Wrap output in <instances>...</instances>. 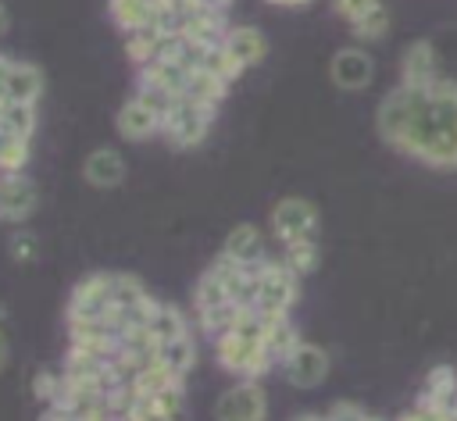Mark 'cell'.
<instances>
[{
    "instance_id": "obj_31",
    "label": "cell",
    "mask_w": 457,
    "mask_h": 421,
    "mask_svg": "<svg viewBox=\"0 0 457 421\" xmlns=\"http://www.w3.org/2000/svg\"><path fill=\"white\" fill-rule=\"evenodd\" d=\"M4 121H7L18 136L32 139V136H36V125H39V107H36V103H11L7 114H4Z\"/></svg>"
},
{
    "instance_id": "obj_17",
    "label": "cell",
    "mask_w": 457,
    "mask_h": 421,
    "mask_svg": "<svg viewBox=\"0 0 457 421\" xmlns=\"http://www.w3.org/2000/svg\"><path fill=\"white\" fill-rule=\"evenodd\" d=\"M171 46H175V39L164 36L161 29H154V25H143V29L125 36V57L136 64V71L154 64V61H161V57H168Z\"/></svg>"
},
{
    "instance_id": "obj_3",
    "label": "cell",
    "mask_w": 457,
    "mask_h": 421,
    "mask_svg": "<svg viewBox=\"0 0 457 421\" xmlns=\"http://www.w3.org/2000/svg\"><path fill=\"white\" fill-rule=\"evenodd\" d=\"M296 300H300V275L293 268H286L282 257H268L257 268V300H253V310L264 314V318L293 314Z\"/></svg>"
},
{
    "instance_id": "obj_23",
    "label": "cell",
    "mask_w": 457,
    "mask_h": 421,
    "mask_svg": "<svg viewBox=\"0 0 457 421\" xmlns=\"http://www.w3.org/2000/svg\"><path fill=\"white\" fill-rule=\"evenodd\" d=\"M107 14H111L114 29H118L121 36H129V32L150 25V18H154V0H107Z\"/></svg>"
},
{
    "instance_id": "obj_2",
    "label": "cell",
    "mask_w": 457,
    "mask_h": 421,
    "mask_svg": "<svg viewBox=\"0 0 457 421\" xmlns=\"http://www.w3.org/2000/svg\"><path fill=\"white\" fill-rule=\"evenodd\" d=\"M214 350V360L225 375L232 378H250V382H261L268 371H275L278 364L271 360L268 346H264V318L253 310V307H243L239 321L218 335L211 343Z\"/></svg>"
},
{
    "instance_id": "obj_14",
    "label": "cell",
    "mask_w": 457,
    "mask_h": 421,
    "mask_svg": "<svg viewBox=\"0 0 457 421\" xmlns=\"http://www.w3.org/2000/svg\"><path fill=\"white\" fill-rule=\"evenodd\" d=\"M221 46L239 64V71H250V68H257L268 57V36L257 25H228Z\"/></svg>"
},
{
    "instance_id": "obj_36",
    "label": "cell",
    "mask_w": 457,
    "mask_h": 421,
    "mask_svg": "<svg viewBox=\"0 0 457 421\" xmlns=\"http://www.w3.org/2000/svg\"><path fill=\"white\" fill-rule=\"evenodd\" d=\"M200 4H204V7H211V11H221V14L232 7V0H200Z\"/></svg>"
},
{
    "instance_id": "obj_8",
    "label": "cell",
    "mask_w": 457,
    "mask_h": 421,
    "mask_svg": "<svg viewBox=\"0 0 457 421\" xmlns=\"http://www.w3.org/2000/svg\"><path fill=\"white\" fill-rule=\"evenodd\" d=\"M278 371H282V378H286L289 385H296V389H314V385H321V382L328 378L332 357H328L325 346L303 339V343L278 364Z\"/></svg>"
},
{
    "instance_id": "obj_30",
    "label": "cell",
    "mask_w": 457,
    "mask_h": 421,
    "mask_svg": "<svg viewBox=\"0 0 457 421\" xmlns=\"http://www.w3.org/2000/svg\"><path fill=\"white\" fill-rule=\"evenodd\" d=\"M7 253L14 264H32L39 257V235L32 228H14L7 239Z\"/></svg>"
},
{
    "instance_id": "obj_27",
    "label": "cell",
    "mask_w": 457,
    "mask_h": 421,
    "mask_svg": "<svg viewBox=\"0 0 457 421\" xmlns=\"http://www.w3.org/2000/svg\"><path fill=\"white\" fill-rule=\"evenodd\" d=\"M239 314H243V307H239V303H221V307L200 310V314H193V318H196V328L214 343L218 335H225V332L239 321Z\"/></svg>"
},
{
    "instance_id": "obj_19",
    "label": "cell",
    "mask_w": 457,
    "mask_h": 421,
    "mask_svg": "<svg viewBox=\"0 0 457 421\" xmlns=\"http://www.w3.org/2000/svg\"><path fill=\"white\" fill-rule=\"evenodd\" d=\"M264 318V314H261ZM303 343V335H300V328L293 325V318L289 314H275V318H264V346H268V353H271V360L275 364H282L296 346Z\"/></svg>"
},
{
    "instance_id": "obj_4",
    "label": "cell",
    "mask_w": 457,
    "mask_h": 421,
    "mask_svg": "<svg viewBox=\"0 0 457 421\" xmlns=\"http://www.w3.org/2000/svg\"><path fill=\"white\" fill-rule=\"evenodd\" d=\"M268 221H271V235L278 239V246L300 243V239H318V228H321V214L307 196L275 200Z\"/></svg>"
},
{
    "instance_id": "obj_42",
    "label": "cell",
    "mask_w": 457,
    "mask_h": 421,
    "mask_svg": "<svg viewBox=\"0 0 457 421\" xmlns=\"http://www.w3.org/2000/svg\"><path fill=\"white\" fill-rule=\"evenodd\" d=\"M453 417H457V396H453Z\"/></svg>"
},
{
    "instance_id": "obj_13",
    "label": "cell",
    "mask_w": 457,
    "mask_h": 421,
    "mask_svg": "<svg viewBox=\"0 0 457 421\" xmlns=\"http://www.w3.org/2000/svg\"><path fill=\"white\" fill-rule=\"evenodd\" d=\"M439 57H436V46L428 39H414L403 57H400V82L403 86H414V89H428L432 82H439Z\"/></svg>"
},
{
    "instance_id": "obj_10",
    "label": "cell",
    "mask_w": 457,
    "mask_h": 421,
    "mask_svg": "<svg viewBox=\"0 0 457 421\" xmlns=\"http://www.w3.org/2000/svg\"><path fill=\"white\" fill-rule=\"evenodd\" d=\"M39 210V186L25 171L0 175V221L21 225Z\"/></svg>"
},
{
    "instance_id": "obj_12",
    "label": "cell",
    "mask_w": 457,
    "mask_h": 421,
    "mask_svg": "<svg viewBox=\"0 0 457 421\" xmlns=\"http://www.w3.org/2000/svg\"><path fill=\"white\" fill-rule=\"evenodd\" d=\"M221 257L239 264V268H250L257 271L264 260H268V243H264V232L250 221H239L236 228H228L225 243H221Z\"/></svg>"
},
{
    "instance_id": "obj_6",
    "label": "cell",
    "mask_w": 457,
    "mask_h": 421,
    "mask_svg": "<svg viewBox=\"0 0 457 421\" xmlns=\"http://www.w3.org/2000/svg\"><path fill=\"white\" fill-rule=\"evenodd\" d=\"M111 271H89L82 275L68 293L64 321H107L111 325Z\"/></svg>"
},
{
    "instance_id": "obj_9",
    "label": "cell",
    "mask_w": 457,
    "mask_h": 421,
    "mask_svg": "<svg viewBox=\"0 0 457 421\" xmlns=\"http://www.w3.org/2000/svg\"><path fill=\"white\" fill-rule=\"evenodd\" d=\"M328 78H332V86L343 89V93H361V89H368L371 78H375V61H371V54H368L361 43L339 46V50L332 54V61H328Z\"/></svg>"
},
{
    "instance_id": "obj_26",
    "label": "cell",
    "mask_w": 457,
    "mask_h": 421,
    "mask_svg": "<svg viewBox=\"0 0 457 421\" xmlns=\"http://www.w3.org/2000/svg\"><path fill=\"white\" fill-rule=\"evenodd\" d=\"M282 260H286V268H293L300 278H307V275H314L318 264H321V246H318V239L286 243V246H282Z\"/></svg>"
},
{
    "instance_id": "obj_11",
    "label": "cell",
    "mask_w": 457,
    "mask_h": 421,
    "mask_svg": "<svg viewBox=\"0 0 457 421\" xmlns=\"http://www.w3.org/2000/svg\"><path fill=\"white\" fill-rule=\"evenodd\" d=\"M161 125H164V118L146 103V100H139L136 93L118 107V114H114V128H118V136L125 139V143H146V139H154V136H161Z\"/></svg>"
},
{
    "instance_id": "obj_22",
    "label": "cell",
    "mask_w": 457,
    "mask_h": 421,
    "mask_svg": "<svg viewBox=\"0 0 457 421\" xmlns=\"http://www.w3.org/2000/svg\"><path fill=\"white\" fill-rule=\"evenodd\" d=\"M157 360L186 378L193 371V364H196V335L186 332V335H175L168 343H157Z\"/></svg>"
},
{
    "instance_id": "obj_41",
    "label": "cell",
    "mask_w": 457,
    "mask_h": 421,
    "mask_svg": "<svg viewBox=\"0 0 457 421\" xmlns=\"http://www.w3.org/2000/svg\"><path fill=\"white\" fill-rule=\"evenodd\" d=\"M4 318H7V307H4V303H0V325H4Z\"/></svg>"
},
{
    "instance_id": "obj_20",
    "label": "cell",
    "mask_w": 457,
    "mask_h": 421,
    "mask_svg": "<svg viewBox=\"0 0 457 421\" xmlns=\"http://www.w3.org/2000/svg\"><path fill=\"white\" fill-rule=\"evenodd\" d=\"M132 389L136 396H164V392H186V378L175 375L171 367H164L161 360L146 364L136 378H132Z\"/></svg>"
},
{
    "instance_id": "obj_38",
    "label": "cell",
    "mask_w": 457,
    "mask_h": 421,
    "mask_svg": "<svg viewBox=\"0 0 457 421\" xmlns=\"http://www.w3.org/2000/svg\"><path fill=\"white\" fill-rule=\"evenodd\" d=\"M268 4H275V7H307L311 0H268Z\"/></svg>"
},
{
    "instance_id": "obj_21",
    "label": "cell",
    "mask_w": 457,
    "mask_h": 421,
    "mask_svg": "<svg viewBox=\"0 0 457 421\" xmlns=\"http://www.w3.org/2000/svg\"><path fill=\"white\" fill-rule=\"evenodd\" d=\"M182 96L193 100V103H200L204 111L218 114V107H221L225 96H228V82L214 78L211 71H189V78H186V93H182Z\"/></svg>"
},
{
    "instance_id": "obj_5",
    "label": "cell",
    "mask_w": 457,
    "mask_h": 421,
    "mask_svg": "<svg viewBox=\"0 0 457 421\" xmlns=\"http://www.w3.org/2000/svg\"><path fill=\"white\" fill-rule=\"evenodd\" d=\"M218 114L204 111L200 103L193 100H175V107L164 114V125H161V136L171 150H196L207 136H211V125H214Z\"/></svg>"
},
{
    "instance_id": "obj_1",
    "label": "cell",
    "mask_w": 457,
    "mask_h": 421,
    "mask_svg": "<svg viewBox=\"0 0 457 421\" xmlns=\"http://www.w3.org/2000/svg\"><path fill=\"white\" fill-rule=\"evenodd\" d=\"M393 150L425 168L457 171V82L453 78H439L428 89H421L414 118Z\"/></svg>"
},
{
    "instance_id": "obj_34",
    "label": "cell",
    "mask_w": 457,
    "mask_h": 421,
    "mask_svg": "<svg viewBox=\"0 0 457 421\" xmlns=\"http://www.w3.org/2000/svg\"><path fill=\"white\" fill-rule=\"evenodd\" d=\"M325 421H368V410L361 403H350V400H339L328 407Z\"/></svg>"
},
{
    "instance_id": "obj_16",
    "label": "cell",
    "mask_w": 457,
    "mask_h": 421,
    "mask_svg": "<svg viewBox=\"0 0 457 421\" xmlns=\"http://www.w3.org/2000/svg\"><path fill=\"white\" fill-rule=\"evenodd\" d=\"M4 86H7V93H11L14 103H39L43 93H46V75H43L39 64L14 57L11 68H7V75H4Z\"/></svg>"
},
{
    "instance_id": "obj_7",
    "label": "cell",
    "mask_w": 457,
    "mask_h": 421,
    "mask_svg": "<svg viewBox=\"0 0 457 421\" xmlns=\"http://www.w3.org/2000/svg\"><path fill=\"white\" fill-rule=\"evenodd\" d=\"M214 421H268V392L261 382L236 378L214 400Z\"/></svg>"
},
{
    "instance_id": "obj_37",
    "label": "cell",
    "mask_w": 457,
    "mask_h": 421,
    "mask_svg": "<svg viewBox=\"0 0 457 421\" xmlns=\"http://www.w3.org/2000/svg\"><path fill=\"white\" fill-rule=\"evenodd\" d=\"M11 103H14V100H11V93H7V86L0 82V118L7 114V107H11Z\"/></svg>"
},
{
    "instance_id": "obj_39",
    "label": "cell",
    "mask_w": 457,
    "mask_h": 421,
    "mask_svg": "<svg viewBox=\"0 0 457 421\" xmlns=\"http://www.w3.org/2000/svg\"><path fill=\"white\" fill-rule=\"evenodd\" d=\"M293 421H325V414H300V417H293Z\"/></svg>"
},
{
    "instance_id": "obj_35",
    "label": "cell",
    "mask_w": 457,
    "mask_h": 421,
    "mask_svg": "<svg viewBox=\"0 0 457 421\" xmlns=\"http://www.w3.org/2000/svg\"><path fill=\"white\" fill-rule=\"evenodd\" d=\"M7 364H11V343H7V332H4V325H0V375H4Z\"/></svg>"
},
{
    "instance_id": "obj_32",
    "label": "cell",
    "mask_w": 457,
    "mask_h": 421,
    "mask_svg": "<svg viewBox=\"0 0 457 421\" xmlns=\"http://www.w3.org/2000/svg\"><path fill=\"white\" fill-rule=\"evenodd\" d=\"M32 392H36V400H39L43 407H50V403L57 400V392H61V371L39 367V371L32 375Z\"/></svg>"
},
{
    "instance_id": "obj_24",
    "label": "cell",
    "mask_w": 457,
    "mask_h": 421,
    "mask_svg": "<svg viewBox=\"0 0 457 421\" xmlns=\"http://www.w3.org/2000/svg\"><path fill=\"white\" fill-rule=\"evenodd\" d=\"M32 157V139L18 136L4 118H0V175L7 171H25Z\"/></svg>"
},
{
    "instance_id": "obj_33",
    "label": "cell",
    "mask_w": 457,
    "mask_h": 421,
    "mask_svg": "<svg viewBox=\"0 0 457 421\" xmlns=\"http://www.w3.org/2000/svg\"><path fill=\"white\" fill-rule=\"evenodd\" d=\"M375 7H382V0H332V11L346 21V25H353L357 18H364V14H371Z\"/></svg>"
},
{
    "instance_id": "obj_18",
    "label": "cell",
    "mask_w": 457,
    "mask_h": 421,
    "mask_svg": "<svg viewBox=\"0 0 457 421\" xmlns=\"http://www.w3.org/2000/svg\"><path fill=\"white\" fill-rule=\"evenodd\" d=\"M453 396H457V367H450V364H436V367L425 375V382H421L418 403L428 407V410L453 414Z\"/></svg>"
},
{
    "instance_id": "obj_40",
    "label": "cell",
    "mask_w": 457,
    "mask_h": 421,
    "mask_svg": "<svg viewBox=\"0 0 457 421\" xmlns=\"http://www.w3.org/2000/svg\"><path fill=\"white\" fill-rule=\"evenodd\" d=\"M4 29H7V7L0 4V32H4Z\"/></svg>"
},
{
    "instance_id": "obj_25",
    "label": "cell",
    "mask_w": 457,
    "mask_h": 421,
    "mask_svg": "<svg viewBox=\"0 0 457 421\" xmlns=\"http://www.w3.org/2000/svg\"><path fill=\"white\" fill-rule=\"evenodd\" d=\"M150 332H154L157 343H168V339H175V335L193 332V321H189V314H186L182 307L161 300L157 310H154V318H150Z\"/></svg>"
},
{
    "instance_id": "obj_29",
    "label": "cell",
    "mask_w": 457,
    "mask_h": 421,
    "mask_svg": "<svg viewBox=\"0 0 457 421\" xmlns=\"http://www.w3.org/2000/svg\"><path fill=\"white\" fill-rule=\"evenodd\" d=\"M350 32H353L357 43H378V39H386V32H389V11H386V4L375 7L371 14L357 18V21L350 25Z\"/></svg>"
},
{
    "instance_id": "obj_15",
    "label": "cell",
    "mask_w": 457,
    "mask_h": 421,
    "mask_svg": "<svg viewBox=\"0 0 457 421\" xmlns=\"http://www.w3.org/2000/svg\"><path fill=\"white\" fill-rule=\"evenodd\" d=\"M125 157L114 150V146H96L86 153L82 161V178L93 186V189H114L125 182Z\"/></svg>"
},
{
    "instance_id": "obj_43",
    "label": "cell",
    "mask_w": 457,
    "mask_h": 421,
    "mask_svg": "<svg viewBox=\"0 0 457 421\" xmlns=\"http://www.w3.org/2000/svg\"><path fill=\"white\" fill-rule=\"evenodd\" d=\"M164 421H182V417H164Z\"/></svg>"
},
{
    "instance_id": "obj_28",
    "label": "cell",
    "mask_w": 457,
    "mask_h": 421,
    "mask_svg": "<svg viewBox=\"0 0 457 421\" xmlns=\"http://www.w3.org/2000/svg\"><path fill=\"white\" fill-rule=\"evenodd\" d=\"M196 71H211L214 78H221V82H236L243 71H239V64L228 57V50L218 43V46H204V57H200V68Z\"/></svg>"
}]
</instances>
